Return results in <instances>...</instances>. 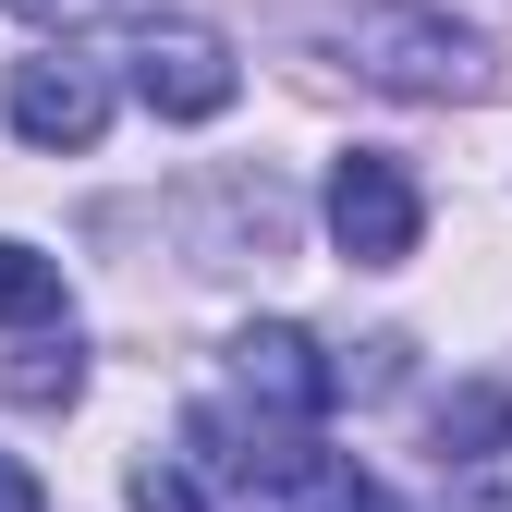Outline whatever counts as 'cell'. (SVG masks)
Wrapping results in <instances>:
<instances>
[{
	"label": "cell",
	"mask_w": 512,
	"mask_h": 512,
	"mask_svg": "<svg viewBox=\"0 0 512 512\" xmlns=\"http://www.w3.org/2000/svg\"><path fill=\"white\" fill-rule=\"evenodd\" d=\"M135 512H244V500H232L196 452H147V464H135Z\"/></svg>",
	"instance_id": "10"
},
{
	"label": "cell",
	"mask_w": 512,
	"mask_h": 512,
	"mask_svg": "<svg viewBox=\"0 0 512 512\" xmlns=\"http://www.w3.org/2000/svg\"><path fill=\"white\" fill-rule=\"evenodd\" d=\"M61 317H74V293H61V256H37V244L0 232V330H61Z\"/></svg>",
	"instance_id": "8"
},
{
	"label": "cell",
	"mask_w": 512,
	"mask_h": 512,
	"mask_svg": "<svg viewBox=\"0 0 512 512\" xmlns=\"http://www.w3.org/2000/svg\"><path fill=\"white\" fill-rule=\"evenodd\" d=\"M269 512H403V500L378 488V476H366L354 452H317V439H305V464H293V476L269 488Z\"/></svg>",
	"instance_id": "7"
},
{
	"label": "cell",
	"mask_w": 512,
	"mask_h": 512,
	"mask_svg": "<svg viewBox=\"0 0 512 512\" xmlns=\"http://www.w3.org/2000/svg\"><path fill=\"white\" fill-rule=\"evenodd\" d=\"M427 232V196H415V171L391 147H342L330 159V244L354 256V269H403Z\"/></svg>",
	"instance_id": "2"
},
{
	"label": "cell",
	"mask_w": 512,
	"mask_h": 512,
	"mask_svg": "<svg viewBox=\"0 0 512 512\" xmlns=\"http://www.w3.org/2000/svg\"><path fill=\"white\" fill-rule=\"evenodd\" d=\"M317 37H330L366 86H391V98H476L488 86V37L452 25V13H415V0H342Z\"/></svg>",
	"instance_id": "1"
},
{
	"label": "cell",
	"mask_w": 512,
	"mask_h": 512,
	"mask_svg": "<svg viewBox=\"0 0 512 512\" xmlns=\"http://www.w3.org/2000/svg\"><path fill=\"white\" fill-rule=\"evenodd\" d=\"M232 86H244V74H232V49H220L208 25H147V37H135V98H147L159 122H220Z\"/></svg>",
	"instance_id": "4"
},
{
	"label": "cell",
	"mask_w": 512,
	"mask_h": 512,
	"mask_svg": "<svg viewBox=\"0 0 512 512\" xmlns=\"http://www.w3.org/2000/svg\"><path fill=\"white\" fill-rule=\"evenodd\" d=\"M0 391H13L25 415H61V403L86 391V342H74V317H61V330H37V342L13 354V378H0Z\"/></svg>",
	"instance_id": "9"
},
{
	"label": "cell",
	"mask_w": 512,
	"mask_h": 512,
	"mask_svg": "<svg viewBox=\"0 0 512 512\" xmlns=\"http://www.w3.org/2000/svg\"><path fill=\"white\" fill-rule=\"evenodd\" d=\"M0 512H49V500H37V476H25L13 452H0Z\"/></svg>",
	"instance_id": "12"
},
{
	"label": "cell",
	"mask_w": 512,
	"mask_h": 512,
	"mask_svg": "<svg viewBox=\"0 0 512 512\" xmlns=\"http://www.w3.org/2000/svg\"><path fill=\"white\" fill-rule=\"evenodd\" d=\"M0 13H25L37 37H86V25H147L159 0H0Z\"/></svg>",
	"instance_id": "11"
},
{
	"label": "cell",
	"mask_w": 512,
	"mask_h": 512,
	"mask_svg": "<svg viewBox=\"0 0 512 512\" xmlns=\"http://www.w3.org/2000/svg\"><path fill=\"white\" fill-rule=\"evenodd\" d=\"M427 439H439L452 512H512V391H452Z\"/></svg>",
	"instance_id": "3"
},
{
	"label": "cell",
	"mask_w": 512,
	"mask_h": 512,
	"mask_svg": "<svg viewBox=\"0 0 512 512\" xmlns=\"http://www.w3.org/2000/svg\"><path fill=\"white\" fill-rule=\"evenodd\" d=\"M0 110H13V135H25V147H98V135H110V74L49 49V61H13Z\"/></svg>",
	"instance_id": "5"
},
{
	"label": "cell",
	"mask_w": 512,
	"mask_h": 512,
	"mask_svg": "<svg viewBox=\"0 0 512 512\" xmlns=\"http://www.w3.org/2000/svg\"><path fill=\"white\" fill-rule=\"evenodd\" d=\"M232 391H244L256 415H293V427H317V415L342 403V366L317 354L305 330H281V317H269V330H244V342H232Z\"/></svg>",
	"instance_id": "6"
}]
</instances>
